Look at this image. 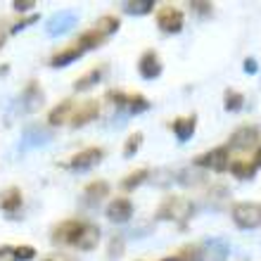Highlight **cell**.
I'll return each mask as SVG.
<instances>
[{"label":"cell","instance_id":"5","mask_svg":"<svg viewBox=\"0 0 261 261\" xmlns=\"http://www.w3.org/2000/svg\"><path fill=\"white\" fill-rule=\"evenodd\" d=\"M157 27L164 34H178L180 29H183V12L173 5L162 7L157 12Z\"/></svg>","mask_w":261,"mask_h":261},{"label":"cell","instance_id":"34","mask_svg":"<svg viewBox=\"0 0 261 261\" xmlns=\"http://www.w3.org/2000/svg\"><path fill=\"white\" fill-rule=\"evenodd\" d=\"M107 100H112V105H114V107H126L128 95H124L121 90H107Z\"/></svg>","mask_w":261,"mask_h":261},{"label":"cell","instance_id":"22","mask_svg":"<svg viewBox=\"0 0 261 261\" xmlns=\"http://www.w3.org/2000/svg\"><path fill=\"white\" fill-rule=\"evenodd\" d=\"M105 41H107V38H105V36L100 34V31L90 29V31H83V34L79 36V43H76V45H79V48H81L83 53H86V50H95V48H100V45H102Z\"/></svg>","mask_w":261,"mask_h":261},{"label":"cell","instance_id":"6","mask_svg":"<svg viewBox=\"0 0 261 261\" xmlns=\"http://www.w3.org/2000/svg\"><path fill=\"white\" fill-rule=\"evenodd\" d=\"M76 19H79V14L71 12V10L55 12L48 21H45V34H48V36H62V34H67L71 27H76Z\"/></svg>","mask_w":261,"mask_h":261},{"label":"cell","instance_id":"35","mask_svg":"<svg viewBox=\"0 0 261 261\" xmlns=\"http://www.w3.org/2000/svg\"><path fill=\"white\" fill-rule=\"evenodd\" d=\"M38 21V17L36 14H31V17H27V19H21V21H17L12 29H10V34H19L21 29H27V27H31V24H36Z\"/></svg>","mask_w":261,"mask_h":261},{"label":"cell","instance_id":"41","mask_svg":"<svg viewBox=\"0 0 261 261\" xmlns=\"http://www.w3.org/2000/svg\"><path fill=\"white\" fill-rule=\"evenodd\" d=\"M0 209H3V195H0Z\"/></svg>","mask_w":261,"mask_h":261},{"label":"cell","instance_id":"17","mask_svg":"<svg viewBox=\"0 0 261 261\" xmlns=\"http://www.w3.org/2000/svg\"><path fill=\"white\" fill-rule=\"evenodd\" d=\"M81 55H83V50L74 43V45H69V48H64V50H60V53H55V55H53V60H50V67H55V69L67 67V64L76 62V60H79Z\"/></svg>","mask_w":261,"mask_h":261},{"label":"cell","instance_id":"7","mask_svg":"<svg viewBox=\"0 0 261 261\" xmlns=\"http://www.w3.org/2000/svg\"><path fill=\"white\" fill-rule=\"evenodd\" d=\"M102 157H105L102 147H88V150H83V152H79V154L71 157L69 169H74V171H88V169H93L95 164H100Z\"/></svg>","mask_w":261,"mask_h":261},{"label":"cell","instance_id":"27","mask_svg":"<svg viewBox=\"0 0 261 261\" xmlns=\"http://www.w3.org/2000/svg\"><path fill=\"white\" fill-rule=\"evenodd\" d=\"M126 107H128L130 114H143V112L150 110V100H147L145 95H140V93H136V95H128Z\"/></svg>","mask_w":261,"mask_h":261},{"label":"cell","instance_id":"23","mask_svg":"<svg viewBox=\"0 0 261 261\" xmlns=\"http://www.w3.org/2000/svg\"><path fill=\"white\" fill-rule=\"evenodd\" d=\"M152 7H154V0H128V3H124V12L143 17V14L152 12Z\"/></svg>","mask_w":261,"mask_h":261},{"label":"cell","instance_id":"12","mask_svg":"<svg viewBox=\"0 0 261 261\" xmlns=\"http://www.w3.org/2000/svg\"><path fill=\"white\" fill-rule=\"evenodd\" d=\"M53 140V130L43 128V126H27L24 130V140H21V150H31V147H41V145Z\"/></svg>","mask_w":261,"mask_h":261},{"label":"cell","instance_id":"33","mask_svg":"<svg viewBox=\"0 0 261 261\" xmlns=\"http://www.w3.org/2000/svg\"><path fill=\"white\" fill-rule=\"evenodd\" d=\"M190 7H193L195 12L197 14H212V10H214V5L212 3H209V0H193V3H190Z\"/></svg>","mask_w":261,"mask_h":261},{"label":"cell","instance_id":"28","mask_svg":"<svg viewBox=\"0 0 261 261\" xmlns=\"http://www.w3.org/2000/svg\"><path fill=\"white\" fill-rule=\"evenodd\" d=\"M147 176H150V171H147V169H138V171L128 173V176L121 180V188H124V190H136L140 183H145V180H147Z\"/></svg>","mask_w":261,"mask_h":261},{"label":"cell","instance_id":"3","mask_svg":"<svg viewBox=\"0 0 261 261\" xmlns=\"http://www.w3.org/2000/svg\"><path fill=\"white\" fill-rule=\"evenodd\" d=\"M193 164L197 166V169H212V171H216V173L228 171V164H230V150H228L226 145L214 147V150H209V152H204V154L195 157Z\"/></svg>","mask_w":261,"mask_h":261},{"label":"cell","instance_id":"36","mask_svg":"<svg viewBox=\"0 0 261 261\" xmlns=\"http://www.w3.org/2000/svg\"><path fill=\"white\" fill-rule=\"evenodd\" d=\"M12 7L17 12H29L31 7H36V0H14Z\"/></svg>","mask_w":261,"mask_h":261},{"label":"cell","instance_id":"29","mask_svg":"<svg viewBox=\"0 0 261 261\" xmlns=\"http://www.w3.org/2000/svg\"><path fill=\"white\" fill-rule=\"evenodd\" d=\"M173 256H176V261H202V247L199 245H186Z\"/></svg>","mask_w":261,"mask_h":261},{"label":"cell","instance_id":"24","mask_svg":"<svg viewBox=\"0 0 261 261\" xmlns=\"http://www.w3.org/2000/svg\"><path fill=\"white\" fill-rule=\"evenodd\" d=\"M119 27H121V21H119L117 17H112V14H105V17H100V19H97L95 31H100V34H102L105 38H107V36L117 34Z\"/></svg>","mask_w":261,"mask_h":261},{"label":"cell","instance_id":"25","mask_svg":"<svg viewBox=\"0 0 261 261\" xmlns=\"http://www.w3.org/2000/svg\"><path fill=\"white\" fill-rule=\"evenodd\" d=\"M223 107H226V112H240L242 107H245V95L238 93V90L228 88L226 93H223Z\"/></svg>","mask_w":261,"mask_h":261},{"label":"cell","instance_id":"37","mask_svg":"<svg viewBox=\"0 0 261 261\" xmlns=\"http://www.w3.org/2000/svg\"><path fill=\"white\" fill-rule=\"evenodd\" d=\"M0 261H17L14 247H0Z\"/></svg>","mask_w":261,"mask_h":261},{"label":"cell","instance_id":"38","mask_svg":"<svg viewBox=\"0 0 261 261\" xmlns=\"http://www.w3.org/2000/svg\"><path fill=\"white\" fill-rule=\"evenodd\" d=\"M245 71H247V74H256V71H259V64H256V60L254 57H247V60H245Z\"/></svg>","mask_w":261,"mask_h":261},{"label":"cell","instance_id":"26","mask_svg":"<svg viewBox=\"0 0 261 261\" xmlns=\"http://www.w3.org/2000/svg\"><path fill=\"white\" fill-rule=\"evenodd\" d=\"M21 206V190L19 188H10L5 195H3V209L7 214H14Z\"/></svg>","mask_w":261,"mask_h":261},{"label":"cell","instance_id":"40","mask_svg":"<svg viewBox=\"0 0 261 261\" xmlns=\"http://www.w3.org/2000/svg\"><path fill=\"white\" fill-rule=\"evenodd\" d=\"M7 71H10V64H3V67H0V76H5Z\"/></svg>","mask_w":261,"mask_h":261},{"label":"cell","instance_id":"8","mask_svg":"<svg viewBox=\"0 0 261 261\" xmlns=\"http://www.w3.org/2000/svg\"><path fill=\"white\" fill-rule=\"evenodd\" d=\"M97 114H100V102L97 100H86L79 107H74V114L69 119V124L79 128V126H86L88 121H95Z\"/></svg>","mask_w":261,"mask_h":261},{"label":"cell","instance_id":"1","mask_svg":"<svg viewBox=\"0 0 261 261\" xmlns=\"http://www.w3.org/2000/svg\"><path fill=\"white\" fill-rule=\"evenodd\" d=\"M195 206L193 202L188 197H178V195H173V197H166L162 204H159L157 214H154V219L159 221H176V223H186L190 216H193Z\"/></svg>","mask_w":261,"mask_h":261},{"label":"cell","instance_id":"32","mask_svg":"<svg viewBox=\"0 0 261 261\" xmlns=\"http://www.w3.org/2000/svg\"><path fill=\"white\" fill-rule=\"evenodd\" d=\"M14 254H17V261H31L36 256V249L31 245H21V247H14Z\"/></svg>","mask_w":261,"mask_h":261},{"label":"cell","instance_id":"11","mask_svg":"<svg viewBox=\"0 0 261 261\" xmlns=\"http://www.w3.org/2000/svg\"><path fill=\"white\" fill-rule=\"evenodd\" d=\"M21 110L24 112H38L43 107V102H45V95H43L41 86L36 81H29V86L24 88V93H21Z\"/></svg>","mask_w":261,"mask_h":261},{"label":"cell","instance_id":"14","mask_svg":"<svg viewBox=\"0 0 261 261\" xmlns=\"http://www.w3.org/2000/svg\"><path fill=\"white\" fill-rule=\"evenodd\" d=\"M202 247V261H226L228 245L223 240H206Z\"/></svg>","mask_w":261,"mask_h":261},{"label":"cell","instance_id":"42","mask_svg":"<svg viewBox=\"0 0 261 261\" xmlns=\"http://www.w3.org/2000/svg\"><path fill=\"white\" fill-rule=\"evenodd\" d=\"M48 261H53V259H48Z\"/></svg>","mask_w":261,"mask_h":261},{"label":"cell","instance_id":"2","mask_svg":"<svg viewBox=\"0 0 261 261\" xmlns=\"http://www.w3.org/2000/svg\"><path fill=\"white\" fill-rule=\"evenodd\" d=\"M233 221L242 230H254L261 226V202H238L233 206Z\"/></svg>","mask_w":261,"mask_h":261},{"label":"cell","instance_id":"30","mask_svg":"<svg viewBox=\"0 0 261 261\" xmlns=\"http://www.w3.org/2000/svg\"><path fill=\"white\" fill-rule=\"evenodd\" d=\"M140 145H143V133L138 130V133H133V136L126 140V145H124V157H133V154L140 150Z\"/></svg>","mask_w":261,"mask_h":261},{"label":"cell","instance_id":"10","mask_svg":"<svg viewBox=\"0 0 261 261\" xmlns=\"http://www.w3.org/2000/svg\"><path fill=\"white\" fill-rule=\"evenodd\" d=\"M81 228H83V223L81 221H76V219H71V221H62L60 226L53 230V242H67V245H76V240H79V233H81Z\"/></svg>","mask_w":261,"mask_h":261},{"label":"cell","instance_id":"16","mask_svg":"<svg viewBox=\"0 0 261 261\" xmlns=\"http://www.w3.org/2000/svg\"><path fill=\"white\" fill-rule=\"evenodd\" d=\"M195 128H197V117H180V119H176L171 124V130L176 133V138H178L180 143H186V140H190L193 138V133H195Z\"/></svg>","mask_w":261,"mask_h":261},{"label":"cell","instance_id":"4","mask_svg":"<svg viewBox=\"0 0 261 261\" xmlns=\"http://www.w3.org/2000/svg\"><path fill=\"white\" fill-rule=\"evenodd\" d=\"M261 140V133L256 126H240L238 130H233V136H230V143L226 145L228 150L233 147V150H252L256 147Z\"/></svg>","mask_w":261,"mask_h":261},{"label":"cell","instance_id":"18","mask_svg":"<svg viewBox=\"0 0 261 261\" xmlns=\"http://www.w3.org/2000/svg\"><path fill=\"white\" fill-rule=\"evenodd\" d=\"M228 169H230V173H233L235 178H240V180H252L256 176V164L249 162V159H235V162L228 164Z\"/></svg>","mask_w":261,"mask_h":261},{"label":"cell","instance_id":"19","mask_svg":"<svg viewBox=\"0 0 261 261\" xmlns=\"http://www.w3.org/2000/svg\"><path fill=\"white\" fill-rule=\"evenodd\" d=\"M110 195V186L105 183V180H95V183H90V186H86V190H83V202L86 204H97L102 197H107Z\"/></svg>","mask_w":261,"mask_h":261},{"label":"cell","instance_id":"39","mask_svg":"<svg viewBox=\"0 0 261 261\" xmlns=\"http://www.w3.org/2000/svg\"><path fill=\"white\" fill-rule=\"evenodd\" d=\"M254 164L261 166V145H259V150H256V154H254Z\"/></svg>","mask_w":261,"mask_h":261},{"label":"cell","instance_id":"15","mask_svg":"<svg viewBox=\"0 0 261 261\" xmlns=\"http://www.w3.org/2000/svg\"><path fill=\"white\" fill-rule=\"evenodd\" d=\"M97 242H100V228L93 226V223H83L81 233H79V240H76V247L79 249H95Z\"/></svg>","mask_w":261,"mask_h":261},{"label":"cell","instance_id":"21","mask_svg":"<svg viewBox=\"0 0 261 261\" xmlns=\"http://www.w3.org/2000/svg\"><path fill=\"white\" fill-rule=\"evenodd\" d=\"M105 71H107V67H95L90 69L88 74H83L81 79H76L74 83V90H79V93H83V90H90L95 83H100V79L105 76Z\"/></svg>","mask_w":261,"mask_h":261},{"label":"cell","instance_id":"31","mask_svg":"<svg viewBox=\"0 0 261 261\" xmlns=\"http://www.w3.org/2000/svg\"><path fill=\"white\" fill-rule=\"evenodd\" d=\"M107 254H110V259H119V256L124 254V238H121V235L112 238L110 249H107Z\"/></svg>","mask_w":261,"mask_h":261},{"label":"cell","instance_id":"13","mask_svg":"<svg viewBox=\"0 0 261 261\" xmlns=\"http://www.w3.org/2000/svg\"><path fill=\"white\" fill-rule=\"evenodd\" d=\"M130 216H133V204L126 197H117L107 206V219L112 223H126V221H130Z\"/></svg>","mask_w":261,"mask_h":261},{"label":"cell","instance_id":"20","mask_svg":"<svg viewBox=\"0 0 261 261\" xmlns=\"http://www.w3.org/2000/svg\"><path fill=\"white\" fill-rule=\"evenodd\" d=\"M71 114H74V102H71V100H64V102H60L55 110L48 114V121H50V126H62L71 119Z\"/></svg>","mask_w":261,"mask_h":261},{"label":"cell","instance_id":"9","mask_svg":"<svg viewBox=\"0 0 261 261\" xmlns=\"http://www.w3.org/2000/svg\"><path fill=\"white\" fill-rule=\"evenodd\" d=\"M138 71L143 76L145 81H152V79H157L162 74V60L154 50H145L140 60H138Z\"/></svg>","mask_w":261,"mask_h":261}]
</instances>
